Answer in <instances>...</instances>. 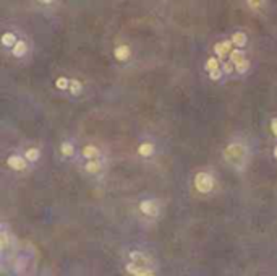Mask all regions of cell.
Listing matches in <instances>:
<instances>
[{
  "mask_svg": "<svg viewBox=\"0 0 277 276\" xmlns=\"http://www.w3.org/2000/svg\"><path fill=\"white\" fill-rule=\"evenodd\" d=\"M130 263L127 265V272L136 276H146V275H154L156 268L154 263L151 262L148 255H144L141 252H130Z\"/></svg>",
  "mask_w": 277,
  "mask_h": 276,
  "instance_id": "6da1fadb",
  "label": "cell"
},
{
  "mask_svg": "<svg viewBox=\"0 0 277 276\" xmlns=\"http://www.w3.org/2000/svg\"><path fill=\"white\" fill-rule=\"evenodd\" d=\"M224 156L232 166L242 167L245 164V159H247V148H245L242 143L234 141V143H230V145L225 146Z\"/></svg>",
  "mask_w": 277,
  "mask_h": 276,
  "instance_id": "7a4b0ae2",
  "label": "cell"
},
{
  "mask_svg": "<svg viewBox=\"0 0 277 276\" xmlns=\"http://www.w3.org/2000/svg\"><path fill=\"white\" fill-rule=\"evenodd\" d=\"M194 189L199 193H209L214 189V179L207 172H198L194 175Z\"/></svg>",
  "mask_w": 277,
  "mask_h": 276,
  "instance_id": "3957f363",
  "label": "cell"
},
{
  "mask_svg": "<svg viewBox=\"0 0 277 276\" xmlns=\"http://www.w3.org/2000/svg\"><path fill=\"white\" fill-rule=\"evenodd\" d=\"M230 60L238 73H245L248 70L250 64H248L247 57H245V52L242 51V49H234V51L230 52Z\"/></svg>",
  "mask_w": 277,
  "mask_h": 276,
  "instance_id": "277c9868",
  "label": "cell"
},
{
  "mask_svg": "<svg viewBox=\"0 0 277 276\" xmlns=\"http://www.w3.org/2000/svg\"><path fill=\"white\" fill-rule=\"evenodd\" d=\"M26 158H23L20 154H11L10 158L7 159V164L13 169V171H23L26 169Z\"/></svg>",
  "mask_w": 277,
  "mask_h": 276,
  "instance_id": "5b68a950",
  "label": "cell"
},
{
  "mask_svg": "<svg viewBox=\"0 0 277 276\" xmlns=\"http://www.w3.org/2000/svg\"><path fill=\"white\" fill-rule=\"evenodd\" d=\"M140 210L143 215L146 216H156L157 215V203L153 202V200H144L140 205Z\"/></svg>",
  "mask_w": 277,
  "mask_h": 276,
  "instance_id": "8992f818",
  "label": "cell"
},
{
  "mask_svg": "<svg viewBox=\"0 0 277 276\" xmlns=\"http://www.w3.org/2000/svg\"><path fill=\"white\" fill-rule=\"evenodd\" d=\"M232 39L230 41H222V42H217L216 46H214V51H216V54H217V57L222 60L224 57H225V54H227L229 51H230V47H232Z\"/></svg>",
  "mask_w": 277,
  "mask_h": 276,
  "instance_id": "52a82bcc",
  "label": "cell"
},
{
  "mask_svg": "<svg viewBox=\"0 0 277 276\" xmlns=\"http://www.w3.org/2000/svg\"><path fill=\"white\" fill-rule=\"evenodd\" d=\"M85 169H86L88 174H92L94 175V174H99L100 172V169H102V164H100V161L97 158L96 159H88Z\"/></svg>",
  "mask_w": 277,
  "mask_h": 276,
  "instance_id": "ba28073f",
  "label": "cell"
},
{
  "mask_svg": "<svg viewBox=\"0 0 277 276\" xmlns=\"http://www.w3.org/2000/svg\"><path fill=\"white\" fill-rule=\"evenodd\" d=\"M83 156L86 159H96L100 156V151H99V148H96L94 145H86L83 148Z\"/></svg>",
  "mask_w": 277,
  "mask_h": 276,
  "instance_id": "9c48e42d",
  "label": "cell"
},
{
  "mask_svg": "<svg viewBox=\"0 0 277 276\" xmlns=\"http://www.w3.org/2000/svg\"><path fill=\"white\" fill-rule=\"evenodd\" d=\"M114 55H115L117 60L125 62V60L130 57V47L128 46H118L115 51H114Z\"/></svg>",
  "mask_w": 277,
  "mask_h": 276,
  "instance_id": "30bf717a",
  "label": "cell"
},
{
  "mask_svg": "<svg viewBox=\"0 0 277 276\" xmlns=\"http://www.w3.org/2000/svg\"><path fill=\"white\" fill-rule=\"evenodd\" d=\"M138 153H140L141 156H144V158H148V156H151L154 153V145L151 141H144L138 146Z\"/></svg>",
  "mask_w": 277,
  "mask_h": 276,
  "instance_id": "8fae6325",
  "label": "cell"
},
{
  "mask_svg": "<svg viewBox=\"0 0 277 276\" xmlns=\"http://www.w3.org/2000/svg\"><path fill=\"white\" fill-rule=\"evenodd\" d=\"M232 42H234V46H237V47H243L245 44H247V34L240 33V31H238V33H234L232 34Z\"/></svg>",
  "mask_w": 277,
  "mask_h": 276,
  "instance_id": "7c38bea8",
  "label": "cell"
},
{
  "mask_svg": "<svg viewBox=\"0 0 277 276\" xmlns=\"http://www.w3.org/2000/svg\"><path fill=\"white\" fill-rule=\"evenodd\" d=\"M26 42L24 41H16V44L13 47H11V52H13V55L15 57H21V55L26 52Z\"/></svg>",
  "mask_w": 277,
  "mask_h": 276,
  "instance_id": "4fadbf2b",
  "label": "cell"
},
{
  "mask_svg": "<svg viewBox=\"0 0 277 276\" xmlns=\"http://www.w3.org/2000/svg\"><path fill=\"white\" fill-rule=\"evenodd\" d=\"M8 246H10V234H8L7 229H3L2 233H0V249L5 252Z\"/></svg>",
  "mask_w": 277,
  "mask_h": 276,
  "instance_id": "5bb4252c",
  "label": "cell"
},
{
  "mask_svg": "<svg viewBox=\"0 0 277 276\" xmlns=\"http://www.w3.org/2000/svg\"><path fill=\"white\" fill-rule=\"evenodd\" d=\"M2 44L3 46H8V47H13L16 44V36L13 33H5L2 36Z\"/></svg>",
  "mask_w": 277,
  "mask_h": 276,
  "instance_id": "9a60e30c",
  "label": "cell"
},
{
  "mask_svg": "<svg viewBox=\"0 0 277 276\" xmlns=\"http://www.w3.org/2000/svg\"><path fill=\"white\" fill-rule=\"evenodd\" d=\"M39 156H41V153H39V149L37 148H29V149H26V153H24V158H26L28 161H31V162L39 159Z\"/></svg>",
  "mask_w": 277,
  "mask_h": 276,
  "instance_id": "2e32d148",
  "label": "cell"
},
{
  "mask_svg": "<svg viewBox=\"0 0 277 276\" xmlns=\"http://www.w3.org/2000/svg\"><path fill=\"white\" fill-rule=\"evenodd\" d=\"M60 151H62V154H64V156H73L75 148H73V145L70 141H64L60 145Z\"/></svg>",
  "mask_w": 277,
  "mask_h": 276,
  "instance_id": "e0dca14e",
  "label": "cell"
},
{
  "mask_svg": "<svg viewBox=\"0 0 277 276\" xmlns=\"http://www.w3.org/2000/svg\"><path fill=\"white\" fill-rule=\"evenodd\" d=\"M70 91H72L73 96H78V95H80V91H81V83H80L78 80H72V81H70Z\"/></svg>",
  "mask_w": 277,
  "mask_h": 276,
  "instance_id": "ac0fdd59",
  "label": "cell"
},
{
  "mask_svg": "<svg viewBox=\"0 0 277 276\" xmlns=\"http://www.w3.org/2000/svg\"><path fill=\"white\" fill-rule=\"evenodd\" d=\"M204 68H206L207 72L217 70V68H219V60H217V59H207V62H206Z\"/></svg>",
  "mask_w": 277,
  "mask_h": 276,
  "instance_id": "d6986e66",
  "label": "cell"
},
{
  "mask_svg": "<svg viewBox=\"0 0 277 276\" xmlns=\"http://www.w3.org/2000/svg\"><path fill=\"white\" fill-rule=\"evenodd\" d=\"M55 86H57L59 90H67V88H70V81L65 77H59L57 81H55Z\"/></svg>",
  "mask_w": 277,
  "mask_h": 276,
  "instance_id": "ffe728a7",
  "label": "cell"
},
{
  "mask_svg": "<svg viewBox=\"0 0 277 276\" xmlns=\"http://www.w3.org/2000/svg\"><path fill=\"white\" fill-rule=\"evenodd\" d=\"M247 3L251 10H260V8H263L264 0H247Z\"/></svg>",
  "mask_w": 277,
  "mask_h": 276,
  "instance_id": "44dd1931",
  "label": "cell"
},
{
  "mask_svg": "<svg viewBox=\"0 0 277 276\" xmlns=\"http://www.w3.org/2000/svg\"><path fill=\"white\" fill-rule=\"evenodd\" d=\"M220 75H222V72H220L219 68H217V70L209 72V78H211V80H219V78H220Z\"/></svg>",
  "mask_w": 277,
  "mask_h": 276,
  "instance_id": "7402d4cb",
  "label": "cell"
},
{
  "mask_svg": "<svg viewBox=\"0 0 277 276\" xmlns=\"http://www.w3.org/2000/svg\"><path fill=\"white\" fill-rule=\"evenodd\" d=\"M271 130H273V134L277 137V117L271 121Z\"/></svg>",
  "mask_w": 277,
  "mask_h": 276,
  "instance_id": "603a6c76",
  "label": "cell"
},
{
  "mask_svg": "<svg viewBox=\"0 0 277 276\" xmlns=\"http://www.w3.org/2000/svg\"><path fill=\"white\" fill-rule=\"evenodd\" d=\"M224 72H227V73L232 72V65H230V64H225V65H224Z\"/></svg>",
  "mask_w": 277,
  "mask_h": 276,
  "instance_id": "cb8c5ba5",
  "label": "cell"
},
{
  "mask_svg": "<svg viewBox=\"0 0 277 276\" xmlns=\"http://www.w3.org/2000/svg\"><path fill=\"white\" fill-rule=\"evenodd\" d=\"M39 2H41V3H44V5H49V3H52L54 0H39Z\"/></svg>",
  "mask_w": 277,
  "mask_h": 276,
  "instance_id": "d4e9b609",
  "label": "cell"
},
{
  "mask_svg": "<svg viewBox=\"0 0 277 276\" xmlns=\"http://www.w3.org/2000/svg\"><path fill=\"white\" fill-rule=\"evenodd\" d=\"M274 156H276V159H277V146L274 148Z\"/></svg>",
  "mask_w": 277,
  "mask_h": 276,
  "instance_id": "484cf974",
  "label": "cell"
}]
</instances>
